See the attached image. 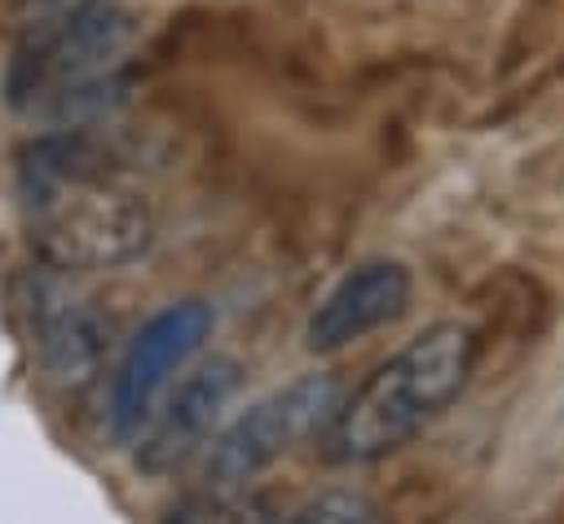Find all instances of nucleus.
Here are the masks:
<instances>
[{"label":"nucleus","mask_w":564,"mask_h":524,"mask_svg":"<svg viewBox=\"0 0 564 524\" xmlns=\"http://www.w3.org/2000/svg\"><path fill=\"white\" fill-rule=\"evenodd\" d=\"M476 365V335L463 321H436L397 348L335 414L326 427L330 462H375L410 445L436 423Z\"/></svg>","instance_id":"1"},{"label":"nucleus","mask_w":564,"mask_h":524,"mask_svg":"<svg viewBox=\"0 0 564 524\" xmlns=\"http://www.w3.org/2000/svg\"><path fill=\"white\" fill-rule=\"evenodd\" d=\"M31 247L62 273H110L141 260L154 242L150 203L110 172H84L22 198Z\"/></svg>","instance_id":"2"},{"label":"nucleus","mask_w":564,"mask_h":524,"mask_svg":"<svg viewBox=\"0 0 564 524\" xmlns=\"http://www.w3.org/2000/svg\"><path fill=\"white\" fill-rule=\"evenodd\" d=\"M339 405H344V387L335 374H300L286 387H273L207 445V480L212 484L256 480L295 445L326 432Z\"/></svg>","instance_id":"3"},{"label":"nucleus","mask_w":564,"mask_h":524,"mask_svg":"<svg viewBox=\"0 0 564 524\" xmlns=\"http://www.w3.org/2000/svg\"><path fill=\"white\" fill-rule=\"evenodd\" d=\"M132 40H137L132 9L101 0V4L66 18L62 26L22 40L18 57L4 70V97L13 110L26 114L48 92L115 70L123 62V53L132 48Z\"/></svg>","instance_id":"4"},{"label":"nucleus","mask_w":564,"mask_h":524,"mask_svg":"<svg viewBox=\"0 0 564 524\" xmlns=\"http://www.w3.org/2000/svg\"><path fill=\"white\" fill-rule=\"evenodd\" d=\"M216 326L212 304L203 299H176L159 308L128 343L119 374L110 383V405H106V432L115 440H137V432L150 423L154 405L163 401L172 374L189 365V357L207 343Z\"/></svg>","instance_id":"5"},{"label":"nucleus","mask_w":564,"mask_h":524,"mask_svg":"<svg viewBox=\"0 0 564 524\" xmlns=\"http://www.w3.org/2000/svg\"><path fill=\"white\" fill-rule=\"evenodd\" d=\"M18 304L35 343V361L57 387H88L106 357V321L62 269H35L18 286Z\"/></svg>","instance_id":"6"},{"label":"nucleus","mask_w":564,"mask_h":524,"mask_svg":"<svg viewBox=\"0 0 564 524\" xmlns=\"http://www.w3.org/2000/svg\"><path fill=\"white\" fill-rule=\"evenodd\" d=\"M242 387V365L234 357H207L194 365L150 414V423L137 432V471L145 476H172L194 454L216 440V427L229 410V401Z\"/></svg>","instance_id":"7"},{"label":"nucleus","mask_w":564,"mask_h":524,"mask_svg":"<svg viewBox=\"0 0 564 524\" xmlns=\"http://www.w3.org/2000/svg\"><path fill=\"white\" fill-rule=\"evenodd\" d=\"M410 295L414 277L401 260H361L313 304L304 321V348L317 357L352 348L366 335L397 321L410 308Z\"/></svg>","instance_id":"8"},{"label":"nucleus","mask_w":564,"mask_h":524,"mask_svg":"<svg viewBox=\"0 0 564 524\" xmlns=\"http://www.w3.org/2000/svg\"><path fill=\"white\" fill-rule=\"evenodd\" d=\"M123 101H128V75L115 66L106 75H93V79H79L70 88L48 92L26 114L40 119V123H48V128H57V132H66V128H93V123H101Z\"/></svg>","instance_id":"9"},{"label":"nucleus","mask_w":564,"mask_h":524,"mask_svg":"<svg viewBox=\"0 0 564 524\" xmlns=\"http://www.w3.org/2000/svg\"><path fill=\"white\" fill-rule=\"evenodd\" d=\"M163 524H278L269 502L247 493V484H207L176 506H167Z\"/></svg>","instance_id":"10"},{"label":"nucleus","mask_w":564,"mask_h":524,"mask_svg":"<svg viewBox=\"0 0 564 524\" xmlns=\"http://www.w3.org/2000/svg\"><path fill=\"white\" fill-rule=\"evenodd\" d=\"M286 524H383V520L366 493L330 489V493H317L313 502H304Z\"/></svg>","instance_id":"11"}]
</instances>
